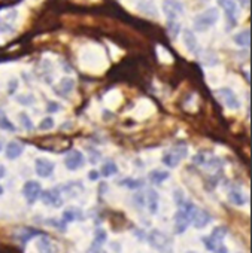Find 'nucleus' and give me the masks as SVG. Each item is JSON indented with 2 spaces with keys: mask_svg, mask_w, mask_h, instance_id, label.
Returning a JSON list of instances; mask_svg holds the SVG:
<instances>
[{
  "mask_svg": "<svg viewBox=\"0 0 252 253\" xmlns=\"http://www.w3.org/2000/svg\"><path fill=\"white\" fill-rule=\"evenodd\" d=\"M218 20H219V11L216 8H207L194 18L193 26H194L196 32L203 33V32L209 30L210 27H213L218 23Z\"/></svg>",
  "mask_w": 252,
  "mask_h": 253,
  "instance_id": "f257e3e1",
  "label": "nucleus"
},
{
  "mask_svg": "<svg viewBox=\"0 0 252 253\" xmlns=\"http://www.w3.org/2000/svg\"><path fill=\"white\" fill-rule=\"evenodd\" d=\"M188 155V146L185 143H178L175 145L169 152H166L161 158L163 164L169 169H175L181 164V161L184 158H187Z\"/></svg>",
  "mask_w": 252,
  "mask_h": 253,
  "instance_id": "f03ea898",
  "label": "nucleus"
},
{
  "mask_svg": "<svg viewBox=\"0 0 252 253\" xmlns=\"http://www.w3.org/2000/svg\"><path fill=\"white\" fill-rule=\"evenodd\" d=\"M148 241H150V244L155 249V250H158V252H161V253H172V250H173V244H172V240H170V237L169 235H166L164 232H161V231H152L150 235H148Z\"/></svg>",
  "mask_w": 252,
  "mask_h": 253,
  "instance_id": "7ed1b4c3",
  "label": "nucleus"
},
{
  "mask_svg": "<svg viewBox=\"0 0 252 253\" xmlns=\"http://www.w3.org/2000/svg\"><path fill=\"white\" fill-rule=\"evenodd\" d=\"M161 9L169 21H178V18H181L185 12L181 0H163Z\"/></svg>",
  "mask_w": 252,
  "mask_h": 253,
  "instance_id": "20e7f679",
  "label": "nucleus"
},
{
  "mask_svg": "<svg viewBox=\"0 0 252 253\" xmlns=\"http://www.w3.org/2000/svg\"><path fill=\"white\" fill-rule=\"evenodd\" d=\"M41 192H42V186L36 180H29L23 186V195H24V198L27 200L29 204H35L39 200Z\"/></svg>",
  "mask_w": 252,
  "mask_h": 253,
  "instance_id": "39448f33",
  "label": "nucleus"
},
{
  "mask_svg": "<svg viewBox=\"0 0 252 253\" xmlns=\"http://www.w3.org/2000/svg\"><path fill=\"white\" fill-rule=\"evenodd\" d=\"M39 198L47 206H52V207H61L63 206V197H61V191L58 188H52V189H48V191H42Z\"/></svg>",
  "mask_w": 252,
  "mask_h": 253,
  "instance_id": "423d86ee",
  "label": "nucleus"
},
{
  "mask_svg": "<svg viewBox=\"0 0 252 253\" xmlns=\"http://www.w3.org/2000/svg\"><path fill=\"white\" fill-rule=\"evenodd\" d=\"M219 6L224 9L227 21L231 27L237 24V3L236 0H218Z\"/></svg>",
  "mask_w": 252,
  "mask_h": 253,
  "instance_id": "0eeeda50",
  "label": "nucleus"
},
{
  "mask_svg": "<svg viewBox=\"0 0 252 253\" xmlns=\"http://www.w3.org/2000/svg\"><path fill=\"white\" fill-rule=\"evenodd\" d=\"M216 94L221 97V101L225 104V107L231 109V110H236L240 107V101L237 98V95L234 94V91H231L230 88H219L216 91Z\"/></svg>",
  "mask_w": 252,
  "mask_h": 253,
  "instance_id": "6e6552de",
  "label": "nucleus"
},
{
  "mask_svg": "<svg viewBox=\"0 0 252 253\" xmlns=\"http://www.w3.org/2000/svg\"><path fill=\"white\" fill-rule=\"evenodd\" d=\"M82 164H84V154H82L81 151H78V149L70 151V152L66 155V158H64V166H66L67 170H70V171L78 170L79 167H82Z\"/></svg>",
  "mask_w": 252,
  "mask_h": 253,
  "instance_id": "1a4fd4ad",
  "label": "nucleus"
},
{
  "mask_svg": "<svg viewBox=\"0 0 252 253\" xmlns=\"http://www.w3.org/2000/svg\"><path fill=\"white\" fill-rule=\"evenodd\" d=\"M54 169H55V164L47 158H38L36 163H35V170H36V174L39 177H50L52 173H54Z\"/></svg>",
  "mask_w": 252,
  "mask_h": 253,
  "instance_id": "9d476101",
  "label": "nucleus"
},
{
  "mask_svg": "<svg viewBox=\"0 0 252 253\" xmlns=\"http://www.w3.org/2000/svg\"><path fill=\"white\" fill-rule=\"evenodd\" d=\"M182 38H184V45H185V48H187L191 54L197 55V54L200 52V46H199V42H197L196 35H194L191 30L185 29V30L182 32Z\"/></svg>",
  "mask_w": 252,
  "mask_h": 253,
  "instance_id": "9b49d317",
  "label": "nucleus"
},
{
  "mask_svg": "<svg viewBox=\"0 0 252 253\" xmlns=\"http://www.w3.org/2000/svg\"><path fill=\"white\" fill-rule=\"evenodd\" d=\"M210 220H212L210 214H209L206 210L199 209V207L196 209V211H194V214H193V217H191V223H193L196 228H199V229L207 226V223H210Z\"/></svg>",
  "mask_w": 252,
  "mask_h": 253,
  "instance_id": "f8f14e48",
  "label": "nucleus"
},
{
  "mask_svg": "<svg viewBox=\"0 0 252 253\" xmlns=\"http://www.w3.org/2000/svg\"><path fill=\"white\" fill-rule=\"evenodd\" d=\"M158 201H160V197L155 189H148L145 192V206L148 207V210L152 214H155L158 211Z\"/></svg>",
  "mask_w": 252,
  "mask_h": 253,
  "instance_id": "ddd939ff",
  "label": "nucleus"
},
{
  "mask_svg": "<svg viewBox=\"0 0 252 253\" xmlns=\"http://www.w3.org/2000/svg\"><path fill=\"white\" fill-rule=\"evenodd\" d=\"M23 152H24V145L17 142V140L9 142L6 149H5V155H6L8 160H17L18 157H21Z\"/></svg>",
  "mask_w": 252,
  "mask_h": 253,
  "instance_id": "4468645a",
  "label": "nucleus"
},
{
  "mask_svg": "<svg viewBox=\"0 0 252 253\" xmlns=\"http://www.w3.org/2000/svg\"><path fill=\"white\" fill-rule=\"evenodd\" d=\"M82 219H84L82 210L81 209H76V207L66 209L63 211V216H61L63 223H69V222H75V220H82Z\"/></svg>",
  "mask_w": 252,
  "mask_h": 253,
  "instance_id": "2eb2a0df",
  "label": "nucleus"
},
{
  "mask_svg": "<svg viewBox=\"0 0 252 253\" xmlns=\"http://www.w3.org/2000/svg\"><path fill=\"white\" fill-rule=\"evenodd\" d=\"M38 249H39V253H58V249L57 246L45 235H42L38 241Z\"/></svg>",
  "mask_w": 252,
  "mask_h": 253,
  "instance_id": "dca6fc26",
  "label": "nucleus"
},
{
  "mask_svg": "<svg viewBox=\"0 0 252 253\" xmlns=\"http://www.w3.org/2000/svg\"><path fill=\"white\" fill-rule=\"evenodd\" d=\"M234 43L242 46V48H248L249 43H251V32H249V29H245V30L239 32L234 36Z\"/></svg>",
  "mask_w": 252,
  "mask_h": 253,
  "instance_id": "f3484780",
  "label": "nucleus"
},
{
  "mask_svg": "<svg viewBox=\"0 0 252 253\" xmlns=\"http://www.w3.org/2000/svg\"><path fill=\"white\" fill-rule=\"evenodd\" d=\"M228 198H230V201L234 206H243V204H246V197L243 195V192L239 188H231L230 189V194H228Z\"/></svg>",
  "mask_w": 252,
  "mask_h": 253,
  "instance_id": "a211bd4d",
  "label": "nucleus"
},
{
  "mask_svg": "<svg viewBox=\"0 0 252 253\" xmlns=\"http://www.w3.org/2000/svg\"><path fill=\"white\" fill-rule=\"evenodd\" d=\"M169 171H164V170H154V171H151L150 173V180L154 183V185H160V183H163L166 179H169Z\"/></svg>",
  "mask_w": 252,
  "mask_h": 253,
  "instance_id": "6ab92c4d",
  "label": "nucleus"
},
{
  "mask_svg": "<svg viewBox=\"0 0 252 253\" xmlns=\"http://www.w3.org/2000/svg\"><path fill=\"white\" fill-rule=\"evenodd\" d=\"M225 234H227V228H225V226H218V228H215V229L212 231V234L209 235V238H210V240L213 241V244L218 247V246L222 243Z\"/></svg>",
  "mask_w": 252,
  "mask_h": 253,
  "instance_id": "aec40b11",
  "label": "nucleus"
},
{
  "mask_svg": "<svg viewBox=\"0 0 252 253\" xmlns=\"http://www.w3.org/2000/svg\"><path fill=\"white\" fill-rule=\"evenodd\" d=\"M118 173V167L113 161H107L106 164H103L101 170H100V174L103 177H112Z\"/></svg>",
  "mask_w": 252,
  "mask_h": 253,
  "instance_id": "412c9836",
  "label": "nucleus"
},
{
  "mask_svg": "<svg viewBox=\"0 0 252 253\" xmlns=\"http://www.w3.org/2000/svg\"><path fill=\"white\" fill-rule=\"evenodd\" d=\"M58 86H60V94L66 95V94H69V92L73 89L75 82H73V79H70V78H64V79H61V82H60Z\"/></svg>",
  "mask_w": 252,
  "mask_h": 253,
  "instance_id": "4be33fe9",
  "label": "nucleus"
},
{
  "mask_svg": "<svg viewBox=\"0 0 252 253\" xmlns=\"http://www.w3.org/2000/svg\"><path fill=\"white\" fill-rule=\"evenodd\" d=\"M106 240H107V234H106V231H104L103 228H97V229H96V232H94V244L101 247V244H104V243H106Z\"/></svg>",
  "mask_w": 252,
  "mask_h": 253,
  "instance_id": "5701e85b",
  "label": "nucleus"
},
{
  "mask_svg": "<svg viewBox=\"0 0 252 253\" xmlns=\"http://www.w3.org/2000/svg\"><path fill=\"white\" fill-rule=\"evenodd\" d=\"M54 125H55V121L52 116H47L41 121L39 124V130L41 131H48V130H52L54 128Z\"/></svg>",
  "mask_w": 252,
  "mask_h": 253,
  "instance_id": "b1692460",
  "label": "nucleus"
},
{
  "mask_svg": "<svg viewBox=\"0 0 252 253\" xmlns=\"http://www.w3.org/2000/svg\"><path fill=\"white\" fill-rule=\"evenodd\" d=\"M139 8H141V11H144V12L148 14V15H152V17L157 15V9H155V6H154L152 2H147V0H142Z\"/></svg>",
  "mask_w": 252,
  "mask_h": 253,
  "instance_id": "393cba45",
  "label": "nucleus"
},
{
  "mask_svg": "<svg viewBox=\"0 0 252 253\" xmlns=\"http://www.w3.org/2000/svg\"><path fill=\"white\" fill-rule=\"evenodd\" d=\"M121 185H125L130 189H138V188L142 186V182L136 180V179H125V180H121Z\"/></svg>",
  "mask_w": 252,
  "mask_h": 253,
  "instance_id": "a878e982",
  "label": "nucleus"
},
{
  "mask_svg": "<svg viewBox=\"0 0 252 253\" xmlns=\"http://www.w3.org/2000/svg\"><path fill=\"white\" fill-rule=\"evenodd\" d=\"M20 119L24 125V128L26 130H32L33 128V124H32V119L26 115V113H20Z\"/></svg>",
  "mask_w": 252,
  "mask_h": 253,
  "instance_id": "bb28decb",
  "label": "nucleus"
},
{
  "mask_svg": "<svg viewBox=\"0 0 252 253\" xmlns=\"http://www.w3.org/2000/svg\"><path fill=\"white\" fill-rule=\"evenodd\" d=\"M133 201H135V204H136L138 207H144V206H145V194L136 192V194L133 195Z\"/></svg>",
  "mask_w": 252,
  "mask_h": 253,
  "instance_id": "cd10ccee",
  "label": "nucleus"
},
{
  "mask_svg": "<svg viewBox=\"0 0 252 253\" xmlns=\"http://www.w3.org/2000/svg\"><path fill=\"white\" fill-rule=\"evenodd\" d=\"M0 126H2V128H6V130H15L14 128V125L8 121V118L6 116H2V118H0Z\"/></svg>",
  "mask_w": 252,
  "mask_h": 253,
  "instance_id": "c85d7f7f",
  "label": "nucleus"
},
{
  "mask_svg": "<svg viewBox=\"0 0 252 253\" xmlns=\"http://www.w3.org/2000/svg\"><path fill=\"white\" fill-rule=\"evenodd\" d=\"M203 244H204V247H206L207 250H210V252H215V249H216V246L213 244V241H212L209 237H203Z\"/></svg>",
  "mask_w": 252,
  "mask_h": 253,
  "instance_id": "c756f323",
  "label": "nucleus"
},
{
  "mask_svg": "<svg viewBox=\"0 0 252 253\" xmlns=\"http://www.w3.org/2000/svg\"><path fill=\"white\" fill-rule=\"evenodd\" d=\"M173 197H175V201H176V204H178L179 207L185 203V200H184V194H182L179 189H178V191H175V195H173Z\"/></svg>",
  "mask_w": 252,
  "mask_h": 253,
  "instance_id": "7c9ffc66",
  "label": "nucleus"
},
{
  "mask_svg": "<svg viewBox=\"0 0 252 253\" xmlns=\"http://www.w3.org/2000/svg\"><path fill=\"white\" fill-rule=\"evenodd\" d=\"M91 253H106L100 246H96V244H93V247H91Z\"/></svg>",
  "mask_w": 252,
  "mask_h": 253,
  "instance_id": "2f4dec72",
  "label": "nucleus"
},
{
  "mask_svg": "<svg viewBox=\"0 0 252 253\" xmlns=\"http://www.w3.org/2000/svg\"><path fill=\"white\" fill-rule=\"evenodd\" d=\"M215 252L216 253H228V249L225 247V246H222V244H219L216 249H215Z\"/></svg>",
  "mask_w": 252,
  "mask_h": 253,
  "instance_id": "473e14b6",
  "label": "nucleus"
},
{
  "mask_svg": "<svg viewBox=\"0 0 252 253\" xmlns=\"http://www.w3.org/2000/svg\"><path fill=\"white\" fill-rule=\"evenodd\" d=\"M55 109H58V104L57 103H50L48 104V112H57Z\"/></svg>",
  "mask_w": 252,
  "mask_h": 253,
  "instance_id": "72a5a7b5",
  "label": "nucleus"
},
{
  "mask_svg": "<svg viewBox=\"0 0 252 253\" xmlns=\"http://www.w3.org/2000/svg\"><path fill=\"white\" fill-rule=\"evenodd\" d=\"M88 177H90L91 180H97V179L100 177V173H97V171H91V173L88 174Z\"/></svg>",
  "mask_w": 252,
  "mask_h": 253,
  "instance_id": "f704fd0d",
  "label": "nucleus"
},
{
  "mask_svg": "<svg viewBox=\"0 0 252 253\" xmlns=\"http://www.w3.org/2000/svg\"><path fill=\"white\" fill-rule=\"evenodd\" d=\"M6 169L3 167V166H0V177H3L5 174H6V171H5Z\"/></svg>",
  "mask_w": 252,
  "mask_h": 253,
  "instance_id": "c9c22d12",
  "label": "nucleus"
},
{
  "mask_svg": "<svg viewBox=\"0 0 252 253\" xmlns=\"http://www.w3.org/2000/svg\"><path fill=\"white\" fill-rule=\"evenodd\" d=\"M3 194V188H2V185H0V195Z\"/></svg>",
  "mask_w": 252,
  "mask_h": 253,
  "instance_id": "e433bc0d",
  "label": "nucleus"
},
{
  "mask_svg": "<svg viewBox=\"0 0 252 253\" xmlns=\"http://www.w3.org/2000/svg\"><path fill=\"white\" fill-rule=\"evenodd\" d=\"M0 151H2V143H0Z\"/></svg>",
  "mask_w": 252,
  "mask_h": 253,
  "instance_id": "4c0bfd02",
  "label": "nucleus"
},
{
  "mask_svg": "<svg viewBox=\"0 0 252 253\" xmlns=\"http://www.w3.org/2000/svg\"><path fill=\"white\" fill-rule=\"evenodd\" d=\"M187 253H196V252H187Z\"/></svg>",
  "mask_w": 252,
  "mask_h": 253,
  "instance_id": "58836bf2",
  "label": "nucleus"
}]
</instances>
